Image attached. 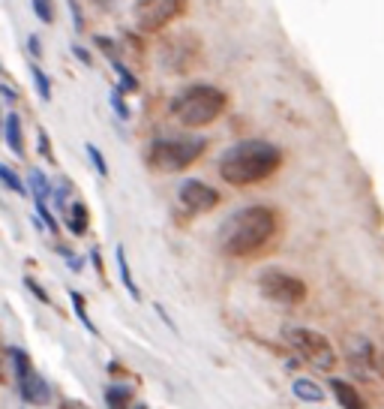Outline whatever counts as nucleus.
Listing matches in <instances>:
<instances>
[{"label": "nucleus", "instance_id": "3", "mask_svg": "<svg viewBox=\"0 0 384 409\" xmlns=\"http://www.w3.org/2000/svg\"><path fill=\"white\" fill-rule=\"evenodd\" d=\"M228 97L222 87L216 85H204V81H195V85H186L184 90H177L168 103V112L177 117L189 130H198V126L213 124L219 115L225 112Z\"/></svg>", "mask_w": 384, "mask_h": 409}, {"label": "nucleus", "instance_id": "14", "mask_svg": "<svg viewBox=\"0 0 384 409\" xmlns=\"http://www.w3.org/2000/svg\"><path fill=\"white\" fill-rule=\"evenodd\" d=\"M63 217H67V226H69L72 235H85V232H87V205H85V202H72V205H67Z\"/></svg>", "mask_w": 384, "mask_h": 409}, {"label": "nucleus", "instance_id": "22", "mask_svg": "<svg viewBox=\"0 0 384 409\" xmlns=\"http://www.w3.org/2000/svg\"><path fill=\"white\" fill-rule=\"evenodd\" d=\"M33 6V15L40 18L42 24H54V18H58V12H54V0H30Z\"/></svg>", "mask_w": 384, "mask_h": 409}, {"label": "nucleus", "instance_id": "28", "mask_svg": "<svg viewBox=\"0 0 384 409\" xmlns=\"http://www.w3.org/2000/svg\"><path fill=\"white\" fill-rule=\"evenodd\" d=\"M60 253H63V256H67V262H69V271H81V268H85V259H81V256H72V253L67 250V247H58Z\"/></svg>", "mask_w": 384, "mask_h": 409}, {"label": "nucleus", "instance_id": "34", "mask_svg": "<svg viewBox=\"0 0 384 409\" xmlns=\"http://www.w3.org/2000/svg\"><path fill=\"white\" fill-rule=\"evenodd\" d=\"M94 3H96V6H103V9H112V6L121 3V0H94Z\"/></svg>", "mask_w": 384, "mask_h": 409}, {"label": "nucleus", "instance_id": "19", "mask_svg": "<svg viewBox=\"0 0 384 409\" xmlns=\"http://www.w3.org/2000/svg\"><path fill=\"white\" fill-rule=\"evenodd\" d=\"M30 78H33V87H36V94H40L42 103H51V78L45 76L36 63H30Z\"/></svg>", "mask_w": 384, "mask_h": 409}, {"label": "nucleus", "instance_id": "7", "mask_svg": "<svg viewBox=\"0 0 384 409\" xmlns=\"http://www.w3.org/2000/svg\"><path fill=\"white\" fill-rule=\"evenodd\" d=\"M345 365L358 379H384V352L363 334L345 340Z\"/></svg>", "mask_w": 384, "mask_h": 409}, {"label": "nucleus", "instance_id": "26", "mask_svg": "<svg viewBox=\"0 0 384 409\" xmlns=\"http://www.w3.org/2000/svg\"><path fill=\"white\" fill-rule=\"evenodd\" d=\"M67 6H69V15H72V27H76V33H85V15H81L78 0H67Z\"/></svg>", "mask_w": 384, "mask_h": 409}, {"label": "nucleus", "instance_id": "30", "mask_svg": "<svg viewBox=\"0 0 384 409\" xmlns=\"http://www.w3.org/2000/svg\"><path fill=\"white\" fill-rule=\"evenodd\" d=\"M27 51H30V58H40L42 54V42H40V36H27Z\"/></svg>", "mask_w": 384, "mask_h": 409}, {"label": "nucleus", "instance_id": "21", "mask_svg": "<svg viewBox=\"0 0 384 409\" xmlns=\"http://www.w3.org/2000/svg\"><path fill=\"white\" fill-rule=\"evenodd\" d=\"M108 103H112L114 115L121 117V121H130V117H132V108L126 106V97H123L121 87H112V94H108Z\"/></svg>", "mask_w": 384, "mask_h": 409}, {"label": "nucleus", "instance_id": "20", "mask_svg": "<svg viewBox=\"0 0 384 409\" xmlns=\"http://www.w3.org/2000/svg\"><path fill=\"white\" fill-rule=\"evenodd\" d=\"M0 184H3L6 190H12V193H18V196H27V184L9 166H3V162H0Z\"/></svg>", "mask_w": 384, "mask_h": 409}, {"label": "nucleus", "instance_id": "11", "mask_svg": "<svg viewBox=\"0 0 384 409\" xmlns=\"http://www.w3.org/2000/svg\"><path fill=\"white\" fill-rule=\"evenodd\" d=\"M3 142L15 157H24V126H21V117H18L15 112H9L3 117Z\"/></svg>", "mask_w": 384, "mask_h": 409}, {"label": "nucleus", "instance_id": "32", "mask_svg": "<svg viewBox=\"0 0 384 409\" xmlns=\"http://www.w3.org/2000/svg\"><path fill=\"white\" fill-rule=\"evenodd\" d=\"M0 99H3V103H9V106H15V103H18V94H15L12 87L0 85Z\"/></svg>", "mask_w": 384, "mask_h": 409}, {"label": "nucleus", "instance_id": "35", "mask_svg": "<svg viewBox=\"0 0 384 409\" xmlns=\"http://www.w3.org/2000/svg\"><path fill=\"white\" fill-rule=\"evenodd\" d=\"M0 135H3V117H0Z\"/></svg>", "mask_w": 384, "mask_h": 409}, {"label": "nucleus", "instance_id": "31", "mask_svg": "<svg viewBox=\"0 0 384 409\" xmlns=\"http://www.w3.org/2000/svg\"><path fill=\"white\" fill-rule=\"evenodd\" d=\"M40 153L45 160H51V142H49V135H45V130H40Z\"/></svg>", "mask_w": 384, "mask_h": 409}, {"label": "nucleus", "instance_id": "10", "mask_svg": "<svg viewBox=\"0 0 384 409\" xmlns=\"http://www.w3.org/2000/svg\"><path fill=\"white\" fill-rule=\"evenodd\" d=\"M177 199L186 214H207L219 205V193L198 178H186L184 184L177 187Z\"/></svg>", "mask_w": 384, "mask_h": 409}, {"label": "nucleus", "instance_id": "8", "mask_svg": "<svg viewBox=\"0 0 384 409\" xmlns=\"http://www.w3.org/2000/svg\"><path fill=\"white\" fill-rule=\"evenodd\" d=\"M9 361H12V370H15V383H18V394H21L24 403H33V406H45L51 401V388L49 383L36 374L33 365H30V356L24 349L12 347L9 349Z\"/></svg>", "mask_w": 384, "mask_h": 409}, {"label": "nucleus", "instance_id": "36", "mask_svg": "<svg viewBox=\"0 0 384 409\" xmlns=\"http://www.w3.org/2000/svg\"><path fill=\"white\" fill-rule=\"evenodd\" d=\"M132 409H148V406H141V403H135V406H132Z\"/></svg>", "mask_w": 384, "mask_h": 409}, {"label": "nucleus", "instance_id": "25", "mask_svg": "<svg viewBox=\"0 0 384 409\" xmlns=\"http://www.w3.org/2000/svg\"><path fill=\"white\" fill-rule=\"evenodd\" d=\"M36 217L45 223V229H49V232H58V220H54L49 202H36Z\"/></svg>", "mask_w": 384, "mask_h": 409}, {"label": "nucleus", "instance_id": "6", "mask_svg": "<svg viewBox=\"0 0 384 409\" xmlns=\"http://www.w3.org/2000/svg\"><path fill=\"white\" fill-rule=\"evenodd\" d=\"M186 12V0H135L132 22L139 33H157Z\"/></svg>", "mask_w": 384, "mask_h": 409}, {"label": "nucleus", "instance_id": "16", "mask_svg": "<svg viewBox=\"0 0 384 409\" xmlns=\"http://www.w3.org/2000/svg\"><path fill=\"white\" fill-rule=\"evenodd\" d=\"M291 392H295V397H297V401H304V403H322L324 401L322 385H315L313 379H295Z\"/></svg>", "mask_w": 384, "mask_h": 409}, {"label": "nucleus", "instance_id": "2", "mask_svg": "<svg viewBox=\"0 0 384 409\" xmlns=\"http://www.w3.org/2000/svg\"><path fill=\"white\" fill-rule=\"evenodd\" d=\"M282 166V148L264 139H243L222 151L219 178L232 187H250L270 178Z\"/></svg>", "mask_w": 384, "mask_h": 409}, {"label": "nucleus", "instance_id": "9", "mask_svg": "<svg viewBox=\"0 0 384 409\" xmlns=\"http://www.w3.org/2000/svg\"><path fill=\"white\" fill-rule=\"evenodd\" d=\"M259 286H261V295L277 301L282 307H295L306 298V283L288 271H279V268H264L261 277H259Z\"/></svg>", "mask_w": 384, "mask_h": 409}, {"label": "nucleus", "instance_id": "33", "mask_svg": "<svg viewBox=\"0 0 384 409\" xmlns=\"http://www.w3.org/2000/svg\"><path fill=\"white\" fill-rule=\"evenodd\" d=\"M27 289H30V292H33L36 298H40V301H42V304H49V295H45V292H42V286H40V283H33V280H27Z\"/></svg>", "mask_w": 384, "mask_h": 409}, {"label": "nucleus", "instance_id": "13", "mask_svg": "<svg viewBox=\"0 0 384 409\" xmlns=\"http://www.w3.org/2000/svg\"><path fill=\"white\" fill-rule=\"evenodd\" d=\"M27 190H30L33 202H49L51 199V181L45 178L42 169H30V175H27Z\"/></svg>", "mask_w": 384, "mask_h": 409}, {"label": "nucleus", "instance_id": "29", "mask_svg": "<svg viewBox=\"0 0 384 409\" xmlns=\"http://www.w3.org/2000/svg\"><path fill=\"white\" fill-rule=\"evenodd\" d=\"M72 54H76V58L85 63V67H94V58H90V51L85 49V45H72Z\"/></svg>", "mask_w": 384, "mask_h": 409}, {"label": "nucleus", "instance_id": "18", "mask_svg": "<svg viewBox=\"0 0 384 409\" xmlns=\"http://www.w3.org/2000/svg\"><path fill=\"white\" fill-rule=\"evenodd\" d=\"M105 403H108V409H130L132 406V388L121 385V383L108 385L105 388Z\"/></svg>", "mask_w": 384, "mask_h": 409}, {"label": "nucleus", "instance_id": "5", "mask_svg": "<svg viewBox=\"0 0 384 409\" xmlns=\"http://www.w3.org/2000/svg\"><path fill=\"white\" fill-rule=\"evenodd\" d=\"M286 343L295 349V356L306 365H313L318 370H333L336 367V349L331 347V340L324 334H318L313 328H286Z\"/></svg>", "mask_w": 384, "mask_h": 409}, {"label": "nucleus", "instance_id": "24", "mask_svg": "<svg viewBox=\"0 0 384 409\" xmlns=\"http://www.w3.org/2000/svg\"><path fill=\"white\" fill-rule=\"evenodd\" d=\"M85 151H87L90 162H94L96 175H99V178H108V162H105V157H103V151H99L96 144H85Z\"/></svg>", "mask_w": 384, "mask_h": 409}, {"label": "nucleus", "instance_id": "12", "mask_svg": "<svg viewBox=\"0 0 384 409\" xmlns=\"http://www.w3.org/2000/svg\"><path fill=\"white\" fill-rule=\"evenodd\" d=\"M331 392H333L336 403H340L342 409H367L360 392L351 383H345V379H331Z\"/></svg>", "mask_w": 384, "mask_h": 409}, {"label": "nucleus", "instance_id": "15", "mask_svg": "<svg viewBox=\"0 0 384 409\" xmlns=\"http://www.w3.org/2000/svg\"><path fill=\"white\" fill-rule=\"evenodd\" d=\"M112 63V69H114V76H117V87L123 90V94H135L141 85H139V78H135V72L126 67V63L121 58H114V60H108Z\"/></svg>", "mask_w": 384, "mask_h": 409}, {"label": "nucleus", "instance_id": "17", "mask_svg": "<svg viewBox=\"0 0 384 409\" xmlns=\"http://www.w3.org/2000/svg\"><path fill=\"white\" fill-rule=\"evenodd\" d=\"M114 259H117V274H121V280H123V289L130 292L135 301H139V286H135V277H132V271H130V259H126V250L123 247H117L114 250Z\"/></svg>", "mask_w": 384, "mask_h": 409}, {"label": "nucleus", "instance_id": "27", "mask_svg": "<svg viewBox=\"0 0 384 409\" xmlns=\"http://www.w3.org/2000/svg\"><path fill=\"white\" fill-rule=\"evenodd\" d=\"M96 49H103L108 60H114L117 54H121V49H117V42H114V40H108V36H96Z\"/></svg>", "mask_w": 384, "mask_h": 409}, {"label": "nucleus", "instance_id": "1", "mask_svg": "<svg viewBox=\"0 0 384 409\" xmlns=\"http://www.w3.org/2000/svg\"><path fill=\"white\" fill-rule=\"evenodd\" d=\"M277 235V211L268 205H246L241 211L228 214L219 226V250L225 256H252L261 247H268Z\"/></svg>", "mask_w": 384, "mask_h": 409}, {"label": "nucleus", "instance_id": "23", "mask_svg": "<svg viewBox=\"0 0 384 409\" xmlns=\"http://www.w3.org/2000/svg\"><path fill=\"white\" fill-rule=\"evenodd\" d=\"M69 298H72V307H76V316H78V322L85 325V328L90 331V334H99L96 331V325L90 322V316H87V307H85V298H81L78 292H69Z\"/></svg>", "mask_w": 384, "mask_h": 409}, {"label": "nucleus", "instance_id": "4", "mask_svg": "<svg viewBox=\"0 0 384 409\" xmlns=\"http://www.w3.org/2000/svg\"><path fill=\"white\" fill-rule=\"evenodd\" d=\"M207 151L204 135H168L157 139L148 151V162L157 172H184Z\"/></svg>", "mask_w": 384, "mask_h": 409}]
</instances>
